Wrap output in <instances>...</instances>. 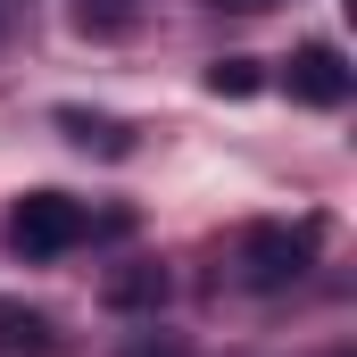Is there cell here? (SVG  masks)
<instances>
[{
  "label": "cell",
  "instance_id": "obj_3",
  "mask_svg": "<svg viewBox=\"0 0 357 357\" xmlns=\"http://www.w3.org/2000/svg\"><path fill=\"white\" fill-rule=\"evenodd\" d=\"M282 91H291L299 108H341V100L357 91V67L333 50V42H299L291 67H282Z\"/></svg>",
  "mask_w": 357,
  "mask_h": 357
},
{
  "label": "cell",
  "instance_id": "obj_10",
  "mask_svg": "<svg viewBox=\"0 0 357 357\" xmlns=\"http://www.w3.org/2000/svg\"><path fill=\"white\" fill-rule=\"evenodd\" d=\"M25 25H33V0H0V50H8Z\"/></svg>",
  "mask_w": 357,
  "mask_h": 357
},
{
  "label": "cell",
  "instance_id": "obj_8",
  "mask_svg": "<svg viewBox=\"0 0 357 357\" xmlns=\"http://www.w3.org/2000/svg\"><path fill=\"white\" fill-rule=\"evenodd\" d=\"M208 91H216V100H250V91H258V59H216V67H208Z\"/></svg>",
  "mask_w": 357,
  "mask_h": 357
},
{
  "label": "cell",
  "instance_id": "obj_6",
  "mask_svg": "<svg viewBox=\"0 0 357 357\" xmlns=\"http://www.w3.org/2000/svg\"><path fill=\"white\" fill-rule=\"evenodd\" d=\"M59 133L75 150H100V158H133V125L125 116H91V108H59Z\"/></svg>",
  "mask_w": 357,
  "mask_h": 357
},
{
  "label": "cell",
  "instance_id": "obj_5",
  "mask_svg": "<svg viewBox=\"0 0 357 357\" xmlns=\"http://www.w3.org/2000/svg\"><path fill=\"white\" fill-rule=\"evenodd\" d=\"M59 349V324L25 299H0V357H50Z\"/></svg>",
  "mask_w": 357,
  "mask_h": 357
},
{
  "label": "cell",
  "instance_id": "obj_4",
  "mask_svg": "<svg viewBox=\"0 0 357 357\" xmlns=\"http://www.w3.org/2000/svg\"><path fill=\"white\" fill-rule=\"evenodd\" d=\"M167 299H175V274L158 258H133V266H116L100 282V307H116V316H158Z\"/></svg>",
  "mask_w": 357,
  "mask_h": 357
},
{
  "label": "cell",
  "instance_id": "obj_1",
  "mask_svg": "<svg viewBox=\"0 0 357 357\" xmlns=\"http://www.w3.org/2000/svg\"><path fill=\"white\" fill-rule=\"evenodd\" d=\"M91 233H125V216H91L84 199H67V191H25L8 208V225H0V241H8L17 266H50V258L84 250Z\"/></svg>",
  "mask_w": 357,
  "mask_h": 357
},
{
  "label": "cell",
  "instance_id": "obj_7",
  "mask_svg": "<svg viewBox=\"0 0 357 357\" xmlns=\"http://www.w3.org/2000/svg\"><path fill=\"white\" fill-rule=\"evenodd\" d=\"M133 17H142V0H75V25L84 33H125Z\"/></svg>",
  "mask_w": 357,
  "mask_h": 357
},
{
  "label": "cell",
  "instance_id": "obj_2",
  "mask_svg": "<svg viewBox=\"0 0 357 357\" xmlns=\"http://www.w3.org/2000/svg\"><path fill=\"white\" fill-rule=\"evenodd\" d=\"M316 266V225H241L233 241V282L241 291H291L299 274Z\"/></svg>",
  "mask_w": 357,
  "mask_h": 357
},
{
  "label": "cell",
  "instance_id": "obj_9",
  "mask_svg": "<svg viewBox=\"0 0 357 357\" xmlns=\"http://www.w3.org/2000/svg\"><path fill=\"white\" fill-rule=\"evenodd\" d=\"M116 357H199L191 341H175V333H142V341H125Z\"/></svg>",
  "mask_w": 357,
  "mask_h": 357
},
{
  "label": "cell",
  "instance_id": "obj_11",
  "mask_svg": "<svg viewBox=\"0 0 357 357\" xmlns=\"http://www.w3.org/2000/svg\"><path fill=\"white\" fill-rule=\"evenodd\" d=\"M216 8H241V17H258V8H274V0H216Z\"/></svg>",
  "mask_w": 357,
  "mask_h": 357
}]
</instances>
